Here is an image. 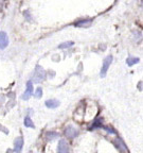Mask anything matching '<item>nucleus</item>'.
<instances>
[{"mask_svg":"<svg viewBox=\"0 0 143 153\" xmlns=\"http://www.w3.org/2000/svg\"><path fill=\"white\" fill-rule=\"evenodd\" d=\"M23 137H18L15 139V143H14V150L16 153H20L23 150Z\"/></svg>","mask_w":143,"mask_h":153,"instance_id":"6e6552de","label":"nucleus"},{"mask_svg":"<svg viewBox=\"0 0 143 153\" xmlns=\"http://www.w3.org/2000/svg\"><path fill=\"white\" fill-rule=\"evenodd\" d=\"M23 123H25V125L27 128H31V129H34V123H33L32 119H31L29 116H27V117L25 118V121H23Z\"/></svg>","mask_w":143,"mask_h":153,"instance_id":"f8f14e48","label":"nucleus"},{"mask_svg":"<svg viewBox=\"0 0 143 153\" xmlns=\"http://www.w3.org/2000/svg\"><path fill=\"white\" fill-rule=\"evenodd\" d=\"M58 136H60V134H58L57 132H47L46 133V139H47L48 141L56 139Z\"/></svg>","mask_w":143,"mask_h":153,"instance_id":"9b49d317","label":"nucleus"},{"mask_svg":"<svg viewBox=\"0 0 143 153\" xmlns=\"http://www.w3.org/2000/svg\"><path fill=\"white\" fill-rule=\"evenodd\" d=\"M92 20L91 19H81L78 23H75V27H89Z\"/></svg>","mask_w":143,"mask_h":153,"instance_id":"9d476101","label":"nucleus"},{"mask_svg":"<svg viewBox=\"0 0 143 153\" xmlns=\"http://www.w3.org/2000/svg\"><path fill=\"white\" fill-rule=\"evenodd\" d=\"M102 127H103V125H102V119L99 118V119H97V121L92 125L91 129H94V128H102Z\"/></svg>","mask_w":143,"mask_h":153,"instance_id":"dca6fc26","label":"nucleus"},{"mask_svg":"<svg viewBox=\"0 0 143 153\" xmlns=\"http://www.w3.org/2000/svg\"><path fill=\"white\" fill-rule=\"evenodd\" d=\"M9 45V37L5 32H0V50L7 48Z\"/></svg>","mask_w":143,"mask_h":153,"instance_id":"0eeeda50","label":"nucleus"},{"mask_svg":"<svg viewBox=\"0 0 143 153\" xmlns=\"http://www.w3.org/2000/svg\"><path fill=\"white\" fill-rule=\"evenodd\" d=\"M73 45H74V43H73V42H66V43H64V44H60V46H58V48H60V49L69 48V47L73 46Z\"/></svg>","mask_w":143,"mask_h":153,"instance_id":"4468645a","label":"nucleus"},{"mask_svg":"<svg viewBox=\"0 0 143 153\" xmlns=\"http://www.w3.org/2000/svg\"><path fill=\"white\" fill-rule=\"evenodd\" d=\"M113 55H107L104 59V62H103V66H102V69H101V76H106V72H107L108 68L110 66V64L113 63Z\"/></svg>","mask_w":143,"mask_h":153,"instance_id":"f03ea898","label":"nucleus"},{"mask_svg":"<svg viewBox=\"0 0 143 153\" xmlns=\"http://www.w3.org/2000/svg\"><path fill=\"white\" fill-rule=\"evenodd\" d=\"M113 144L115 145V147L119 149L121 153H126L127 152V147L125 146V144L123 143V140L121 138H117V139L113 140Z\"/></svg>","mask_w":143,"mask_h":153,"instance_id":"423d86ee","label":"nucleus"},{"mask_svg":"<svg viewBox=\"0 0 143 153\" xmlns=\"http://www.w3.org/2000/svg\"><path fill=\"white\" fill-rule=\"evenodd\" d=\"M34 96H35V98H37V99L41 98V96H43V89H41V87H37V88H36Z\"/></svg>","mask_w":143,"mask_h":153,"instance_id":"2eb2a0df","label":"nucleus"},{"mask_svg":"<svg viewBox=\"0 0 143 153\" xmlns=\"http://www.w3.org/2000/svg\"><path fill=\"white\" fill-rule=\"evenodd\" d=\"M46 106L48 107V109H56V107L60 106V101L56 99H50V100H47V101L45 102Z\"/></svg>","mask_w":143,"mask_h":153,"instance_id":"1a4fd4ad","label":"nucleus"},{"mask_svg":"<svg viewBox=\"0 0 143 153\" xmlns=\"http://www.w3.org/2000/svg\"><path fill=\"white\" fill-rule=\"evenodd\" d=\"M33 95V83L32 81L27 82V89L23 95V100H28L29 98Z\"/></svg>","mask_w":143,"mask_h":153,"instance_id":"39448f33","label":"nucleus"},{"mask_svg":"<svg viewBox=\"0 0 143 153\" xmlns=\"http://www.w3.org/2000/svg\"><path fill=\"white\" fill-rule=\"evenodd\" d=\"M46 78V71L45 69L41 66L37 65L35 67V71H34V76H33V81L36 82V83H40L43 82Z\"/></svg>","mask_w":143,"mask_h":153,"instance_id":"f257e3e1","label":"nucleus"},{"mask_svg":"<svg viewBox=\"0 0 143 153\" xmlns=\"http://www.w3.org/2000/svg\"><path fill=\"white\" fill-rule=\"evenodd\" d=\"M57 153H69V145L65 139H60L57 146Z\"/></svg>","mask_w":143,"mask_h":153,"instance_id":"20e7f679","label":"nucleus"},{"mask_svg":"<svg viewBox=\"0 0 143 153\" xmlns=\"http://www.w3.org/2000/svg\"><path fill=\"white\" fill-rule=\"evenodd\" d=\"M64 133H65V135L67 136L68 138H74L78 135V131L76 130L73 125H68L65 129V132Z\"/></svg>","mask_w":143,"mask_h":153,"instance_id":"7ed1b4c3","label":"nucleus"},{"mask_svg":"<svg viewBox=\"0 0 143 153\" xmlns=\"http://www.w3.org/2000/svg\"><path fill=\"white\" fill-rule=\"evenodd\" d=\"M137 63H139L138 58H128V59L126 60V64H127L128 66H133V65H135V64Z\"/></svg>","mask_w":143,"mask_h":153,"instance_id":"ddd939ff","label":"nucleus"},{"mask_svg":"<svg viewBox=\"0 0 143 153\" xmlns=\"http://www.w3.org/2000/svg\"><path fill=\"white\" fill-rule=\"evenodd\" d=\"M102 129H105V130L107 131L108 133H111V134H115V131L113 130V129H109L108 127H104V125H103V127H102Z\"/></svg>","mask_w":143,"mask_h":153,"instance_id":"f3484780","label":"nucleus"}]
</instances>
